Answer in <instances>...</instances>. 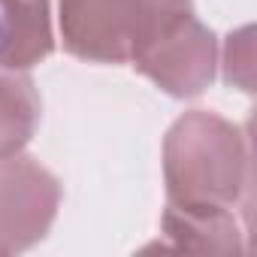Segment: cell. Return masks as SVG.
I'll list each match as a JSON object with an SVG mask.
<instances>
[{"instance_id":"cell-1","label":"cell","mask_w":257,"mask_h":257,"mask_svg":"<svg viewBox=\"0 0 257 257\" xmlns=\"http://www.w3.org/2000/svg\"><path fill=\"white\" fill-rule=\"evenodd\" d=\"M164 179L170 206L233 212L248 203V143L215 112H185L164 140Z\"/></svg>"},{"instance_id":"cell-2","label":"cell","mask_w":257,"mask_h":257,"mask_svg":"<svg viewBox=\"0 0 257 257\" xmlns=\"http://www.w3.org/2000/svg\"><path fill=\"white\" fill-rule=\"evenodd\" d=\"M188 13L191 0H61V37L82 61L124 64Z\"/></svg>"},{"instance_id":"cell-3","label":"cell","mask_w":257,"mask_h":257,"mask_svg":"<svg viewBox=\"0 0 257 257\" xmlns=\"http://www.w3.org/2000/svg\"><path fill=\"white\" fill-rule=\"evenodd\" d=\"M58 179L25 155L0 158V254H16L40 242L58 212Z\"/></svg>"},{"instance_id":"cell-4","label":"cell","mask_w":257,"mask_h":257,"mask_svg":"<svg viewBox=\"0 0 257 257\" xmlns=\"http://www.w3.org/2000/svg\"><path fill=\"white\" fill-rule=\"evenodd\" d=\"M131 64L167 94L197 97L215 79V37L194 13H188L143 46Z\"/></svg>"},{"instance_id":"cell-5","label":"cell","mask_w":257,"mask_h":257,"mask_svg":"<svg viewBox=\"0 0 257 257\" xmlns=\"http://www.w3.org/2000/svg\"><path fill=\"white\" fill-rule=\"evenodd\" d=\"M161 233L167 236V251L185 254H239L242 227L230 209H188L170 206L161 218Z\"/></svg>"},{"instance_id":"cell-6","label":"cell","mask_w":257,"mask_h":257,"mask_svg":"<svg viewBox=\"0 0 257 257\" xmlns=\"http://www.w3.org/2000/svg\"><path fill=\"white\" fill-rule=\"evenodd\" d=\"M52 46L49 0H0V67L31 70Z\"/></svg>"},{"instance_id":"cell-7","label":"cell","mask_w":257,"mask_h":257,"mask_svg":"<svg viewBox=\"0 0 257 257\" xmlns=\"http://www.w3.org/2000/svg\"><path fill=\"white\" fill-rule=\"evenodd\" d=\"M43 115L40 94L22 70L0 67V158L28 146Z\"/></svg>"},{"instance_id":"cell-8","label":"cell","mask_w":257,"mask_h":257,"mask_svg":"<svg viewBox=\"0 0 257 257\" xmlns=\"http://www.w3.org/2000/svg\"><path fill=\"white\" fill-rule=\"evenodd\" d=\"M254 46H251V28H242L230 34L227 52H224V79L242 91H251L254 85Z\"/></svg>"}]
</instances>
